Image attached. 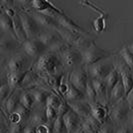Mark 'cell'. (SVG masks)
<instances>
[{
    "mask_svg": "<svg viewBox=\"0 0 133 133\" xmlns=\"http://www.w3.org/2000/svg\"><path fill=\"white\" fill-rule=\"evenodd\" d=\"M73 133H85V131H84V130L81 128V126H79L77 129H76V130H75V131H74Z\"/></svg>",
    "mask_w": 133,
    "mask_h": 133,
    "instance_id": "cell-47",
    "label": "cell"
},
{
    "mask_svg": "<svg viewBox=\"0 0 133 133\" xmlns=\"http://www.w3.org/2000/svg\"><path fill=\"white\" fill-rule=\"evenodd\" d=\"M30 92L33 95L34 99L36 101V104L39 105L40 107L45 108L47 99H48L50 93H48V91L44 90V89H33Z\"/></svg>",
    "mask_w": 133,
    "mask_h": 133,
    "instance_id": "cell-28",
    "label": "cell"
},
{
    "mask_svg": "<svg viewBox=\"0 0 133 133\" xmlns=\"http://www.w3.org/2000/svg\"><path fill=\"white\" fill-rule=\"evenodd\" d=\"M128 50H129V51H130V52L133 54V43L131 44V45H130V46L128 47Z\"/></svg>",
    "mask_w": 133,
    "mask_h": 133,
    "instance_id": "cell-48",
    "label": "cell"
},
{
    "mask_svg": "<svg viewBox=\"0 0 133 133\" xmlns=\"http://www.w3.org/2000/svg\"><path fill=\"white\" fill-rule=\"evenodd\" d=\"M121 79L120 78V75L118 73V71L114 68L113 70L109 73V75L107 76L105 79L103 80L104 81V84H105V86H106V89H107V94H108V101H109V95L111 93V91H112V89L114 88V86L118 83V81Z\"/></svg>",
    "mask_w": 133,
    "mask_h": 133,
    "instance_id": "cell-24",
    "label": "cell"
},
{
    "mask_svg": "<svg viewBox=\"0 0 133 133\" xmlns=\"http://www.w3.org/2000/svg\"><path fill=\"white\" fill-rule=\"evenodd\" d=\"M0 25H1V28L3 31L5 32H9L12 35L15 36V33H14V28H13V21H12V18L10 16H8L3 10L1 12V19H0Z\"/></svg>",
    "mask_w": 133,
    "mask_h": 133,
    "instance_id": "cell-29",
    "label": "cell"
},
{
    "mask_svg": "<svg viewBox=\"0 0 133 133\" xmlns=\"http://www.w3.org/2000/svg\"><path fill=\"white\" fill-rule=\"evenodd\" d=\"M59 57L63 66H65L68 69H72V71L77 69L80 63H83L82 52H80L77 48L74 47H67L60 54Z\"/></svg>",
    "mask_w": 133,
    "mask_h": 133,
    "instance_id": "cell-3",
    "label": "cell"
},
{
    "mask_svg": "<svg viewBox=\"0 0 133 133\" xmlns=\"http://www.w3.org/2000/svg\"><path fill=\"white\" fill-rule=\"evenodd\" d=\"M89 75L86 71L82 68H77L73 70L70 76H69V82L75 86L77 89H79L80 91H82L83 93L85 94V89L87 86V82L89 80Z\"/></svg>",
    "mask_w": 133,
    "mask_h": 133,
    "instance_id": "cell-11",
    "label": "cell"
},
{
    "mask_svg": "<svg viewBox=\"0 0 133 133\" xmlns=\"http://www.w3.org/2000/svg\"><path fill=\"white\" fill-rule=\"evenodd\" d=\"M106 19H107V15L102 14V15H100L99 17H97L96 19L94 20L93 29L96 32L101 33L103 30H105V28H106Z\"/></svg>",
    "mask_w": 133,
    "mask_h": 133,
    "instance_id": "cell-32",
    "label": "cell"
},
{
    "mask_svg": "<svg viewBox=\"0 0 133 133\" xmlns=\"http://www.w3.org/2000/svg\"><path fill=\"white\" fill-rule=\"evenodd\" d=\"M30 64V57L24 53H17L13 55L7 62V72L16 73L27 71V68Z\"/></svg>",
    "mask_w": 133,
    "mask_h": 133,
    "instance_id": "cell-5",
    "label": "cell"
},
{
    "mask_svg": "<svg viewBox=\"0 0 133 133\" xmlns=\"http://www.w3.org/2000/svg\"><path fill=\"white\" fill-rule=\"evenodd\" d=\"M33 18L36 20V22L47 28H50V29H54L55 31H57L60 28L59 24L57 23L56 19L52 17V16H49V15H45L43 13H39V12H35L32 14Z\"/></svg>",
    "mask_w": 133,
    "mask_h": 133,
    "instance_id": "cell-15",
    "label": "cell"
},
{
    "mask_svg": "<svg viewBox=\"0 0 133 133\" xmlns=\"http://www.w3.org/2000/svg\"><path fill=\"white\" fill-rule=\"evenodd\" d=\"M80 126L85 131V133H98L101 124L90 114L86 118L81 120Z\"/></svg>",
    "mask_w": 133,
    "mask_h": 133,
    "instance_id": "cell-19",
    "label": "cell"
},
{
    "mask_svg": "<svg viewBox=\"0 0 133 133\" xmlns=\"http://www.w3.org/2000/svg\"><path fill=\"white\" fill-rule=\"evenodd\" d=\"M57 32L59 33L61 38L64 40L67 44L71 45L74 48H84V50H85L92 44L89 42V40H87L83 35L79 33L70 32V31H67V30L61 29V28L57 30Z\"/></svg>",
    "mask_w": 133,
    "mask_h": 133,
    "instance_id": "cell-4",
    "label": "cell"
},
{
    "mask_svg": "<svg viewBox=\"0 0 133 133\" xmlns=\"http://www.w3.org/2000/svg\"><path fill=\"white\" fill-rule=\"evenodd\" d=\"M24 52L32 59H39L40 57L47 52V48L37 38L32 40H26L22 43Z\"/></svg>",
    "mask_w": 133,
    "mask_h": 133,
    "instance_id": "cell-9",
    "label": "cell"
},
{
    "mask_svg": "<svg viewBox=\"0 0 133 133\" xmlns=\"http://www.w3.org/2000/svg\"><path fill=\"white\" fill-rule=\"evenodd\" d=\"M15 112H17L18 114H20V116L22 117L23 121H28L29 117H30V114H31V111H30V110H28L27 108H25L24 106H22L21 104L18 106V108L16 109Z\"/></svg>",
    "mask_w": 133,
    "mask_h": 133,
    "instance_id": "cell-39",
    "label": "cell"
},
{
    "mask_svg": "<svg viewBox=\"0 0 133 133\" xmlns=\"http://www.w3.org/2000/svg\"><path fill=\"white\" fill-rule=\"evenodd\" d=\"M69 85H70L69 80H68V81H65L64 78H63L62 81H61V84H60V86H59V89H58L60 94H62L63 96H65L66 93L68 92V90H69Z\"/></svg>",
    "mask_w": 133,
    "mask_h": 133,
    "instance_id": "cell-41",
    "label": "cell"
},
{
    "mask_svg": "<svg viewBox=\"0 0 133 133\" xmlns=\"http://www.w3.org/2000/svg\"><path fill=\"white\" fill-rule=\"evenodd\" d=\"M130 121H131V124H132V126H133V114H132V116H131V120H130Z\"/></svg>",
    "mask_w": 133,
    "mask_h": 133,
    "instance_id": "cell-49",
    "label": "cell"
},
{
    "mask_svg": "<svg viewBox=\"0 0 133 133\" xmlns=\"http://www.w3.org/2000/svg\"><path fill=\"white\" fill-rule=\"evenodd\" d=\"M45 113L47 116V120H48V123L50 124H53L54 120L57 118L58 113H57V110L54 109L50 106H45Z\"/></svg>",
    "mask_w": 133,
    "mask_h": 133,
    "instance_id": "cell-37",
    "label": "cell"
},
{
    "mask_svg": "<svg viewBox=\"0 0 133 133\" xmlns=\"http://www.w3.org/2000/svg\"><path fill=\"white\" fill-rule=\"evenodd\" d=\"M125 100L129 104V106H133V88L131 89V91L125 96Z\"/></svg>",
    "mask_w": 133,
    "mask_h": 133,
    "instance_id": "cell-44",
    "label": "cell"
},
{
    "mask_svg": "<svg viewBox=\"0 0 133 133\" xmlns=\"http://www.w3.org/2000/svg\"><path fill=\"white\" fill-rule=\"evenodd\" d=\"M125 96V91H124V87H123V83L121 79L118 81V83L114 86V88L112 89L111 93L109 95V103L110 104H114V103H118L120 101H122L123 98Z\"/></svg>",
    "mask_w": 133,
    "mask_h": 133,
    "instance_id": "cell-22",
    "label": "cell"
},
{
    "mask_svg": "<svg viewBox=\"0 0 133 133\" xmlns=\"http://www.w3.org/2000/svg\"><path fill=\"white\" fill-rule=\"evenodd\" d=\"M120 54H121V57L122 59L125 61L127 65L129 66V68L133 71V54L128 50V47H124L121 51H120Z\"/></svg>",
    "mask_w": 133,
    "mask_h": 133,
    "instance_id": "cell-34",
    "label": "cell"
},
{
    "mask_svg": "<svg viewBox=\"0 0 133 133\" xmlns=\"http://www.w3.org/2000/svg\"><path fill=\"white\" fill-rule=\"evenodd\" d=\"M115 67L107 60L100 61L96 64L88 67V75L91 79L104 80Z\"/></svg>",
    "mask_w": 133,
    "mask_h": 133,
    "instance_id": "cell-7",
    "label": "cell"
},
{
    "mask_svg": "<svg viewBox=\"0 0 133 133\" xmlns=\"http://www.w3.org/2000/svg\"><path fill=\"white\" fill-rule=\"evenodd\" d=\"M24 133H36V127L32 125H27Z\"/></svg>",
    "mask_w": 133,
    "mask_h": 133,
    "instance_id": "cell-46",
    "label": "cell"
},
{
    "mask_svg": "<svg viewBox=\"0 0 133 133\" xmlns=\"http://www.w3.org/2000/svg\"><path fill=\"white\" fill-rule=\"evenodd\" d=\"M67 102V101H66ZM70 109L79 116L81 119L86 118L91 114V105L84 101H72V102H67Z\"/></svg>",
    "mask_w": 133,
    "mask_h": 133,
    "instance_id": "cell-13",
    "label": "cell"
},
{
    "mask_svg": "<svg viewBox=\"0 0 133 133\" xmlns=\"http://www.w3.org/2000/svg\"><path fill=\"white\" fill-rule=\"evenodd\" d=\"M62 66L63 64L59 56H57V54L51 53L48 51L36 61L37 71L44 74H48V75L59 73V70Z\"/></svg>",
    "mask_w": 133,
    "mask_h": 133,
    "instance_id": "cell-1",
    "label": "cell"
},
{
    "mask_svg": "<svg viewBox=\"0 0 133 133\" xmlns=\"http://www.w3.org/2000/svg\"><path fill=\"white\" fill-rule=\"evenodd\" d=\"M109 55H110L109 51L103 50L92 43L90 46L86 48L85 50H83V52H82L83 64H85L86 66L89 67L93 64L98 63L100 61L105 60L109 57Z\"/></svg>",
    "mask_w": 133,
    "mask_h": 133,
    "instance_id": "cell-2",
    "label": "cell"
},
{
    "mask_svg": "<svg viewBox=\"0 0 133 133\" xmlns=\"http://www.w3.org/2000/svg\"><path fill=\"white\" fill-rule=\"evenodd\" d=\"M61 102H62V101L60 100V98L56 95V94L50 93L49 97H48V99H47L46 106H50V107H52V108H54V109H56V110H58V108H59Z\"/></svg>",
    "mask_w": 133,
    "mask_h": 133,
    "instance_id": "cell-35",
    "label": "cell"
},
{
    "mask_svg": "<svg viewBox=\"0 0 133 133\" xmlns=\"http://www.w3.org/2000/svg\"><path fill=\"white\" fill-rule=\"evenodd\" d=\"M64 98L67 102H72V101H84L85 100V94L79 89H77L75 86H73L71 83L69 85V90L64 96Z\"/></svg>",
    "mask_w": 133,
    "mask_h": 133,
    "instance_id": "cell-26",
    "label": "cell"
},
{
    "mask_svg": "<svg viewBox=\"0 0 133 133\" xmlns=\"http://www.w3.org/2000/svg\"><path fill=\"white\" fill-rule=\"evenodd\" d=\"M20 93H21V91L14 90L12 94L9 96V98L4 102L3 106L5 107V109H6V111L8 112L9 115L15 112L16 109L20 105Z\"/></svg>",
    "mask_w": 133,
    "mask_h": 133,
    "instance_id": "cell-21",
    "label": "cell"
},
{
    "mask_svg": "<svg viewBox=\"0 0 133 133\" xmlns=\"http://www.w3.org/2000/svg\"><path fill=\"white\" fill-rule=\"evenodd\" d=\"M13 49V40L10 38H4L2 36L1 38V50L4 51H11Z\"/></svg>",
    "mask_w": 133,
    "mask_h": 133,
    "instance_id": "cell-38",
    "label": "cell"
},
{
    "mask_svg": "<svg viewBox=\"0 0 133 133\" xmlns=\"http://www.w3.org/2000/svg\"><path fill=\"white\" fill-rule=\"evenodd\" d=\"M36 133H53L52 131V124L46 123V124H41L36 127Z\"/></svg>",
    "mask_w": 133,
    "mask_h": 133,
    "instance_id": "cell-40",
    "label": "cell"
},
{
    "mask_svg": "<svg viewBox=\"0 0 133 133\" xmlns=\"http://www.w3.org/2000/svg\"><path fill=\"white\" fill-rule=\"evenodd\" d=\"M115 69L118 71L120 75V78L124 87V91H125V96H126L133 88V75L131 73V69L123 59L118 60L116 62Z\"/></svg>",
    "mask_w": 133,
    "mask_h": 133,
    "instance_id": "cell-8",
    "label": "cell"
},
{
    "mask_svg": "<svg viewBox=\"0 0 133 133\" xmlns=\"http://www.w3.org/2000/svg\"><path fill=\"white\" fill-rule=\"evenodd\" d=\"M20 21L23 26L24 32L26 35L27 40L35 39V37L39 36V24L36 22V20L33 18L32 15H29L27 13L19 14Z\"/></svg>",
    "mask_w": 133,
    "mask_h": 133,
    "instance_id": "cell-6",
    "label": "cell"
},
{
    "mask_svg": "<svg viewBox=\"0 0 133 133\" xmlns=\"http://www.w3.org/2000/svg\"><path fill=\"white\" fill-rule=\"evenodd\" d=\"M28 123L25 121H22L16 124H10L9 126V133H24Z\"/></svg>",
    "mask_w": 133,
    "mask_h": 133,
    "instance_id": "cell-36",
    "label": "cell"
},
{
    "mask_svg": "<svg viewBox=\"0 0 133 133\" xmlns=\"http://www.w3.org/2000/svg\"><path fill=\"white\" fill-rule=\"evenodd\" d=\"M85 97H86L87 102L92 106L94 104L98 103L97 101V95L95 92V89H94L93 85H92V80L91 78H89L88 82H87V86L85 89Z\"/></svg>",
    "mask_w": 133,
    "mask_h": 133,
    "instance_id": "cell-30",
    "label": "cell"
},
{
    "mask_svg": "<svg viewBox=\"0 0 133 133\" xmlns=\"http://www.w3.org/2000/svg\"><path fill=\"white\" fill-rule=\"evenodd\" d=\"M54 18L56 19V21L59 24L61 29H64V30L70 31V32H74V33H79V34L83 31L82 28L79 25H77L74 21H72L69 17H67L64 13L56 14V16Z\"/></svg>",
    "mask_w": 133,
    "mask_h": 133,
    "instance_id": "cell-12",
    "label": "cell"
},
{
    "mask_svg": "<svg viewBox=\"0 0 133 133\" xmlns=\"http://www.w3.org/2000/svg\"><path fill=\"white\" fill-rule=\"evenodd\" d=\"M52 131L53 133H68L64 120H63V116L58 115L57 118L54 120L53 124H52Z\"/></svg>",
    "mask_w": 133,
    "mask_h": 133,
    "instance_id": "cell-31",
    "label": "cell"
},
{
    "mask_svg": "<svg viewBox=\"0 0 133 133\" xmlns=\"http://www.w3.org/2000/svg\"><path fill=\"white\" fill-rule=\"evenodd\" d=\"M37 39L39 40L40 42L46 47L47 49H49L51 46H53L54 44H56L57 42H59L61 40H63L61 38V36L59 33L56 31H48V32H42L39 34V36L37 37Z\"/></svg>",
    "mask_w": 133,
    "mask_h": 133,
    "instance_id": "cell-17",
    "label": "cell"
},
{
    "mask_svg": "<svg viewBox=\"0 0 133 133\" xmlns=\"http://www.w3.org/2000/svg\"><path fill=\"white\" fill-rule=\"evenodd\" d=\"M27 122H28V125H32L35 127L39 126L41 124L48 123L46 113H45V108L40 107V108H35L34 110H32Z\"/></svg>",
    "mask_w": 133,
    "mask_h": 133,
    "instance_id": "cell-14",
    "label": "cell"
},
{
    "mask_svg": "<svg viewBox=\"0 0 133 133\" xmlns=\"http://www.w3.org/2000/svg\"><path fill=\"white\" fill-rule=\"evenodd\" d=\"M98 133H114L113 126L109 123H104L101 125Z\"/></svg>",
    "mask_w": 133,
    "mask_h": 133,
    "instance_id": "cell-43",
    "label": "cell"
},
{
    "mask_svg": "<svg viewBox=\"0 0 133 133\" xmlns=\"http://www.w3.org/2000/svg\"><path fill=\"white\" fill-rule=\"evenodd\" d=\"M129 110H130V106L126 102V100L124 99L114 105V107L111 110L110 116L116 124L122 125L126 121L127 117H128Z\"/></svg>",
    "mask_w": 133,
    "mask_h": 133,
    "instance_id": "cell-10",
    "label": "cell"
},
{
    "mask_svg": "<svg viewBox=\"0 0 133 133\" xmlns=\"http://www.w3.org/2000/svg\"><path fill=\"white\" fill-rule=\"evenodd\" d=\"M28 71H24V72H16V73H9L7 72L6 80L9 84V86L11 87L12 90H16V88L18 87L24 82V79L26 77Z\"/></svg>",
    "mask_w": 133,
    "mask_h": 133,
    "instance_id": "cell-20",
    "label": "cell"
},
{
    "mask_svg": "<svg viewBox=\"0 0 133 133\" xmlns=\"http://www.w3.org/2000/svg\"><path fill=\"white\" fill-rule=\"evenodd\" d=\"M115 133H133V130L128 126H123L119 128Z\"/></svg>",
    "mask_w": 133,
    "mask_h": 133,
    "instance_id": "cell-45",
    "label": "cell"
},
{
    "mask_svg": "<svg viewBox=\"0 0 133 133\" xmlns=\"http://www.w3.org/2000/svg\"><path fill=\"white\" fill-rule=\"evenodd\" d=\"M92 80V85H93L95 92L97 95V101L100 104H103L108 101V94H107L106 86L104 84V81L100 79H91Z\"/></svg>",
    "mask_w": 133,
    "mask_h": 133,
    "instance_id": "cell-18",
    "label": "cell"
},
{
    "mask_svg": "<svg viewBox=\"0 0 133 133\" xmlns=\"http://www.w3.org/2000/svg\"><path fill=\"white\" fill-rule=\"evenodd\" d=\"M12 92H13V90L11 89V87L9 86L7 80L6 81L3 80L1 88H0V96H1V102H2V104H4V102L9 98V96L12 94Z\"/></svg>",
    "mask_w": 133,
    "mask_h": 133,
    "instance_id": "cell-33",
    "label": "cell"
},
{
    "mask_svg": "<svg viewBox=\"0 0 133 133\" xmlns=\"http://www.w3.org/2000/svg\"><path fill=\"white\" fill-rule=\"evenodd\" d=\"M12 21H13V28H14V33H15V37L18 39V41L20 42H25L27 40L25 32H24V29L23 26L21 24V21H20L19 15L15 14L13 17H12Z\"/></svg>",
    "mask_w": 133,
    "mask_h": 133,
    "instance_id": "cell-27",
    "label": "cell"
},
{
    "mask_svg": "<svg viewBox=\"0 0 133 133\" xmlns=\"http://www.w3.org/2000/svg\"><path fill=\"white\" fill-rule=\"evenodd\" d=\"M107 114H108L107 108L103 104L96 103V104L91 106V115L99 122L101 125L104 124V121L107 118Z\"/></svg>",
    "mask_w": 133,
    "mask_h": 133,
    "instance_id": "cell-23",
    "label": "cell"
},
{
    "mask_svg": "<svg viewBox=\"0 0 133 133\" xmlns=\"http://www.w3.org/2000/svg\"><path fill=\"white\" fill-rule=\"evenodd\" d=\"M79 119H81V118L76 113H74L71 109L63 115V120H64V123H65L68 133H73L80 126L81 120Z\"/></svg>",
    "mask_w": 133,
    "mask_h": 133,
    "instance_id": "cell-16",
    "label": "cell"
},
{
    "mask_svg": "<svg viewBox=\"0 0 133 133\" xmlns=\"http://www.w3.org/2000/svg\"><path fill=\"white\" fill-rule=\"evenodd\" d=\"M20 104L25 108H27L28 110H30V111L35 109L36 101H35L33 95L30 91H21V93H20Z\"/></svg>",
    "mask_w": 133,
    "mask_h": 133,
    "instance_id": "cell-25",
    "label": "cell"
},
{
    "mask_svg": "<svg viewBox=\"0 0 133 133\" xmlns=\"http://www.w3.org/2000/svg\"><path fill=\"white\" fill-rule=\"evenodd\" d=\"M8 118L10 120V124H16V123H19V122H22V121H23L22 117L20 116V114H18L17 112L11 113L8 116Z\"/></svg>",
    "mask_w": 133,
    "mask_h": 133,
    "instance_id": "cell-42",
    "label": "cell"
}]
</instances>
